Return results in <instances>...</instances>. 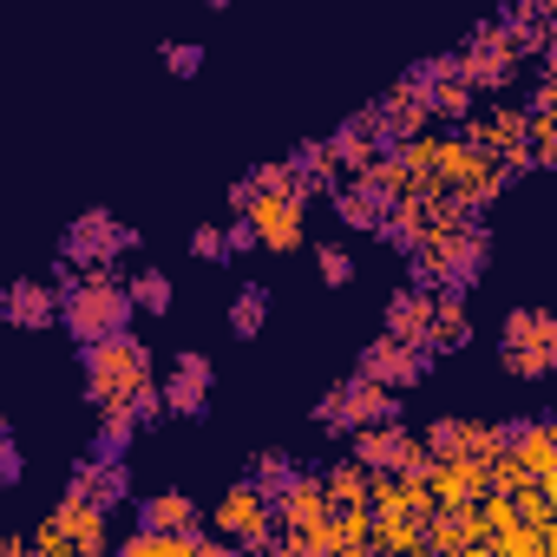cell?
<instances>
[{"mask_svg":"<svg viewBox=\"0 0 557 557\" xmlns=\"http://www.w3.org/2000/svg\"><path fill=\"white\" fill-rule=\"evenodd\" d=\"M27 544H34V550H53V557H66V550H112V511L92 505V498H79V492H66V498L34 524Z\"/></svg>","mask_w":557,"mask_h":557,"instance_id":"4","label":"cell"},{"mask_svg":"<svg viewBox=\"0 0 557 557\" xmlns=\"http://www.w3.org/2000/svg\"><path fill=\"white\" fill-rule=\"evenodd\" d=\"M426 329H433V289H400L394 302H387V335H400V342H426Z\"/></svg>","mask_w":557,"mask_h":557,"instance_id":"18","label":"cell"},{"mask_svg":"<svg viewBox=\"0 0 557 557\" xmlns=\"http://www.w3.org/2000/svg\"><path fill=\"white\" fill-rule=\"evenodd\" d=\"M322 492H329L335 511H368V498H374V472H368L361 459H342V466L322 472Z\"/></svg>","mask_w":557,"mask_h":557,"instance_id":"17","label":"cell"},{"mask_svg":"<svg viewBox=\"0 0 557 557\" xmlns=\"http://www.w3.org/2000/svg\"><path fill=\"white\" fill-rule=\"evenodd\" d=\"M374 420H400V394L381 387V381H368V374L342 381V387L322 400V426H329V433H355V426H374Z\"/></svg>","mask_w":557,"mask_h":557,"instance_id":"6","label":"cell"},{"mask_svg":"<svg viewBox=\"0 0 557 557\" xmlns=\"http://www.w3.org/2000/svg\"><path fill=\"white\" fill-rule=\"evenodd\" d=\"M0 433H8V413H0Z\"/></svg>","mask_w":557,"mask_h":557,"instance_id":"29","label":"cell"},{"mask_svg":"<svg viewBox=\"0 0 557 557\" xmlns=\"http://www.w3.org/2000/svg\"><path fill=\"white\" fill-rule=\"evenodd\" d=\"M269 329V289L262 283H243L236 296H230V335L236 342H256Z\"/></svg>","mask_w":557,"mask_h":557,"instance_id":"20","label":"cell"},{"mask_svg":"<svg viewBox=\"0 0 557 557\" xmlns=\"http://www.w3.org/2000/svg\"><path fill=\"white\" fill-rule=\"evenodd\" d=\"M335 550H374V518L368 511H335Z\"/></svg>","mask_w":557,"mask_h":557,"instance_id":"24","label":"cell"},{"mask_svg":"<svg viewBox=\"0 0 557 557\" xmlns=\"http://www.w3.org/2000/svg\"><path fill=\"white\" fill-rule=\"evenodd\" d=\"M498 368L511 381H544L557 368V322L544 309H531V302L511 309L505 329H498Z\"/></svg>","mask_w":557,"mask_h":557,"instance_id":"3","label":"cell"},{"mask_svg":"<svg viewBox=\"0 0 557 557\" xmlns=\"http://www.w3.org/2000/svg\"><path fill=\"white\" fill-rule=\"evenodd\" d=\"M132 296H125V283L106 269V262H86V275H73V283L60 289V322H66V335L86 348V342H99V335H112V329H132Z\"/></svg>","mask_w":557,"mask_h":557,"instance_id":"1","label":"cell"},{"mask_svg":"<svg viewBox=\"0 0 557 557\" xmlns=\"http://www.w3.org/2000/svg\"><path fill=\"white\" fill-rule=\"evenodd\" d=\"M210 387H216V368H210V355H197V348H184V355L164 368V381H158L164 413H177V420H203V413H210Z\"/></svg>","mask_w":557,"mask_h":557,"instance_id":"9","label":"cell"},{"mask_svg":"<svg viewBox=\"0 0 557 557\" xmlns=\"http://www.w3.org/2000/svg\"><path fill=\"white\" fill-rule=\"evenodd\" d=\"M190 256H203V262H223V256H230V236H223V223H197V230H190Z\"/></svg>","mask_w":557,"mask_h":557,"instance_id":"27","label":"cell"},{"mask_svg":"<svg viewBox=\"0 0 557 557\" xmlns=\"http://www.w3.org/2000/svg\"><path fill=\"white\" fill-rule=\"evenodd\" d=\"M466 342H472L466 296H440V289H433V329H426V348H433V355H459Z\"/></svg>","mask_w":557,"mask_h":557,"instance_id":"16","label":"cell"},{"mask_svg":"<svg viewBox=\"0 0 557 557\" xmlns=\"http://www.w3.org/2000/svg\"><path fill=\"white\" fill-rule=\"evenodd\" d=\"M368 472H420L426 466V440L407 433L400 420H374V426H355V453Z\"/></svg>","mask_w":557,"mask_h":557,"instance_id":"7","label":"cell"},{"mask_svg":"<svg viewBox=\"0 0 557 557\" xmlns=\"http://www.w3.org/2000/svg\"><path fill=\"white\" fill-rule=\"evenodd\" d=\"M138 518H145L151 531H190V524H197V505H190L184 492H158V498L138 505Z\"/></svg>","mask_w":557,"mask_h":557,"instance_id":"22","label":"cell"},{"mask_svg":"<svg viewBox=\"0 0 557 557\" xmlns=\"http://www.w3.org/2000/svg\"><path fill=\"white\" fill-rule=\"evenodd\" d=\"M125 296H132V309H145V315H171V275H164L158 262H145L132 283H125Z\"/></svg>","mask_w":557,"mask_h":557,"instance_id":"21","label":"cell"},{"mask_svg":"<svg viewBox=\"0 0 557 557\" xmlns=\"http://www.w3.org/2000/svg\"><path fill=\"white\" fill-rule=\"evenodd\" d=\"M125 407H132V420H138V426H158V420H164V394H158V374H151V381H145V387H138Z\"/></svg>","mask_w":557,"mask_h":557,"instance_id":"28","label":"cell"},{"mask_svg":"<svg viewBox=\"0 0 557 557\" xmlns=\"http://www.w3.org/2000/svg\"><path fill=\"white\" fill-rule=\"evenodd\" d=\"M269 505H275V524L289 531V544H296L302 531H315V524H322V518L335 511V505H329V492H322V479H302V472H296V479H289L283 492H275Z\"/></svg>","mask_w":557,"mask_h":557,"instance_id":"12","label":"cell"},{"mask_svg":"<svg viewBox=\"0 0 557 557\" xmlns=\"http://www.w3.org/2000/svg\"><path fill=\"white\" fill-rule=\"evenodd\" d=\"M426 368H433V348H426V342L381 335V342L361 355V368H355V374H368V381H381V387L407 394V387H420V381H426Z\"/></svg>","mask_w":557,"mask_h":557,"instance_id":"8","label":"cell"},{"mask_svg":"<svg viewBox=\"0 0 557 557\" xmlns=\"http://www.w3.org/2000/svg\"><path fill=\"white\" fill-rule=\"evenodd\" d=\"M79 361H86V400H92V407H125V400L158 374L151 348H145L132 329H112V335L86 342Z\"/></svg>","mask_w":557,"mask_h":557,"instance_id":"2","label":"cell"},{"mask_svg":"<svg viewBox=\"0 0 557 557\" xmlns=\"http://www.w3.org/2000/svg\"><path fill=\"white\" fill-rule=\"evenodd\" d=\"M0 322L8 329H53L60 322V296L47 283H34V275H21V283L0 289Z\"/></svg>","mask_w":557,"mask_h":557,"instance_id":"14","label":"cell"},{"mask_svg":"<svg viewBox=\"0 0 557 557\" xmlns=\"http://www.w3.org/2000/svg\"><path fill=\"white\" fill-rule=\"evenodd\" d=\"M315 269H322L329 289H348V283H355V256H348L342 243H322V249H315Z\"/></svg>","mask_w":557,"mask_h":557,"instance_id":"25","label":"cell"},{"mask_svg":"<svg viewBox=\"0 0 557 557\" xmlns=\"http://www.w3.org/2000/svg\"><path fill=\"white\" fill-rule=\"evenodd\" d=\"M453 73H459L466 86H485V92H498V86H511V79H518V53H511L498 34H485V40H472V47L453 60Z\"/></svg>","mask_w":557,"mask_h":557,"instance_id":"13","label":"cell"},{"mask_svg":"<svg viewBox=\"0 0 557 557\" xmlns=\"http://www.w3.org/2000/svg\"><path fill=\"white\" fill-rule=\"evenodd\" d=\"M66 492H79V498H92V505H106V511L125 505V459H92V453H86V459L73 466V485H66Z\"/></svg>","mask_w":557,"mask_h":557,"instance_id":"15","label":"cell"},{"mask_svg":"<svg viewBox=\"0 0 557 557\" xmlns=\"http://www.w3.org/2000/svg\"><path fill=\"white\" fill-rule=\"evenodd\" d=\"M210 531H216L223 544H269V537H275V505H269V492H262L256 479H236V485L223 492V505H210Z\"/></svg>","mask_w":557,"mask_h":557,"instance_id":"5","label":"cell"},{"mask_svg":"<svg viewBox=\"0 0 557 557\" xmlns=\"http://www.w3.org/2000/svg\"><path fill=\"white\" fill-rule=\"evenodd\" d=\"M132 243H138V236H132L112 210H86V216L66 223L60 256H66V262H106V256H119V249H132Z\"/></svg>","mask_w":557,"mask_h":557,"instance_id":"10","label":"cell"},{"mask_svg":"<svg viewBox=\"0 0 557 557\" xmlns=\"http://www.w3.org/2000/svg\"><path fill=\"white\" fill-rule=\"evenodd\" d=\"M335 216H342V223H355V230H381V216H387V210H381L355 177H348V184H335Z\"/></svg>","mask_w":557,"mask_h":557,"instance_id":"23","label":"cell"},{"mask_svg":"<svg viewBox=\"0 0 557 557\" xmlns=\"http://www.w3.org/2000/svg\"><path fill=\"white\" fill-rule=\"evenodd\" d=\"M420 440H426V459H492L498 453V426L485 420H433Z\"/></svg>","mask_w":557,"mask_h":557,"instance_id":"11","label":"cell"},{"mask_svg":"<svg viewBox=\"0 0 557 557\" xmlns=\"http://www.w3.org/2000/svg\"><path fill=\"white\" fill-rule=\"evenodd\" d=\"M92 413H99V426H92V459H125L132 440L145 433V426L132 420V407H92Z\"/></svg>","mask_w":557,"mask_h":557,"instance_id":"19","label":"cell"},{"mask_svg":"<svg viewBox=\"0 0 557 557\" xmlns=\"http://www.w3.org/2000/svg\"><path fill=\"white\" fill-rule=\"evenodd\" d=\"M164 73H171V79H197V73H203V47H197V40H171V47H164Z\"/></svg>","mask_w":557,"mask_h":557,"instance_id":"26","label":"cell"}]
</instances>
